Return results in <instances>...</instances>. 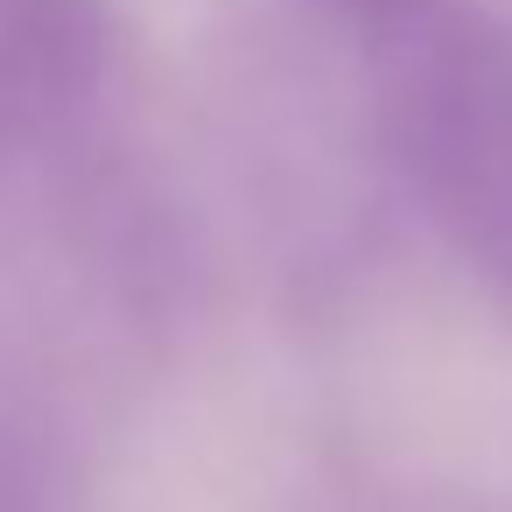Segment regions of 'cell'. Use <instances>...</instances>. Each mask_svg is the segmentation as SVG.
Returning a JSON list of instances; mask_svg holds the SVG:
<instances>
[]
</instances>
